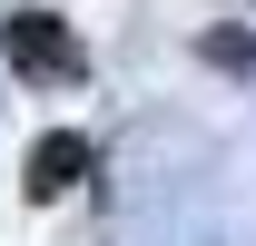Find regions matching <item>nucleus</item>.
<instances>
[{
  "mask_svg": "<svg viewBox=\"0 0 256 246\" xmlns=\"http://www.w3.org/2000/svg\"><path fill=\"white\" fill-rule=\"evenodd\" d=\"M79 168H89V138H79V128L40 138V148H30V197H60V187L79 178Z\"/></svg>",
  "mask_w": 256,
  "mask_h": 246,
  "instance_id": "f03ea898",
  "label": "nucleus"
},
{
  "mask_svg": "<svg viewBox=\"0 0 256 246\" xmlns=\"http://www.w3.org/2000/svg\"><path fill=\"white\" fill-rule=\"evenodd\" d=\"M10 69H30V79H79V50L50 10H20L10 20Z\"/></svg>",
  "mask_w": 256,
  "mask_h": 246,
  "instance_id": "f257e3e1",
  "label": "nucleus"
}]
</instances>
